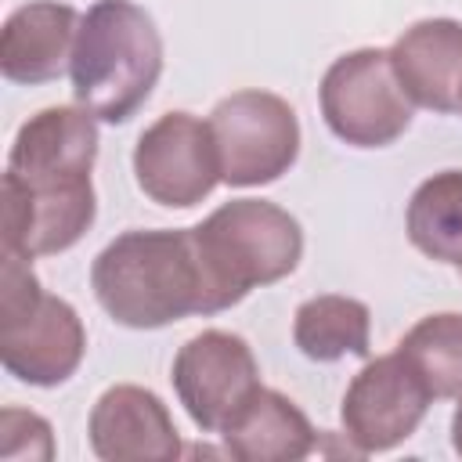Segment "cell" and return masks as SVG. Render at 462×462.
Returning a JSON list of instances; mask_svg holds the SVG:
<instances>
[{
    "instance_id": "cell-20",
    "label": "cell",
    "mask_w": 462,
    "mask_h": 462,
    "mask_svg": "<svg viewBox=\"0 0 462 462\" xmlns=\"http://www.w3.org/2000/svg\"><path fill=\"white\" fill-rule=\"evenodd\" d=\"M458 112H462V97H458Z\"/></svg>"
},
{
    "instance_id": "cell-21",
    "label": "cell",
    "mask_w": 462,
    "mask_h": 462,
    "mask_svg": "<svg viewBox=\"0 0 462 462\" xmlns=\"http://www.w3.org/2000/svg\"><path fill=\"white\" fill-rule=\"evenodd\" d=\"M458 271H462V263H458Z\"/></svg>"
},
{
    "instance_id": "cell-2",
    "label": "cell",
    "mask_w": 462,
    "mask_h": 462,
    "mask_svg": "<svg viewBox=\"0 0 462 462\" xmlns=\"http://www.w3.org/2000/svg\"><path fill=\"white\" fill-rule=\"evenodd\" d=\"M162 72V36L134 0H97L72 47V94L101 123H126L152 97Z\"/></svg>"
},
{
    "instance_id": "cell-11",
    "label": "cell",
    "mask_w": 462,
    "mask_h": 462,
    "mask_svg": "<svg viewBox=\"0 0 462 462\" xmlns=\"http://www.w3.org/2000/svg\"><path fill=\"white\" fill-rule=\"evenodd\" d=\"M97 159V123L83 105H54L25 119L14 134L7 173L25 184H83Z\"/></svg>"
},
{
    "instance_id": "cell-7",
    "label": "cell",
    "mask_w": 462,
    "mask_h": 462,
    "mask_svg": "<svg viewBox=\"0 0 462 462\" xmlns=\"http://www.w3.org/2000/svg\"><path fill=\"white\" fill-rule=\"evenodd\" d=\"M134 177L137 188L170 209L199 206L220 184V159L213 144L209 119H195L191 112L159 116L134 148Z\"/></svg>"
},
{
    "instance_id": "cell-14",
    "label": "cell",
    "mask_w": 462,
    "mask_h": 462,
    "mask_svg": "<svg viewBox=\"0 0 462 462\" xmlns=\"http://www.w3.org/2000/svg\"><path fill=\"white\" fill-rule=\"evenodd\" d=\"M393 72L411 105L433 112H458L462 97V22L422 18L408 25L390 47Z\"/></svg>"
},
{
    "instance_id": "cell-10",
    "label": "cell",
    "mask_w": 462,
    "mask_h": 462,
    "mask_svg": "<svg viewBox=\"0 0 462 462\" xmlns=\"http://www.w3.org/2000/svg\"><path fill=\"white\" fill-rule=\"evenodd\" d=\"M97 199L94 184H54L36 188L4 173V253L36 260L76 245L94 224Z\"/></svg>"
},
{
    "instance_id": "cell-19",
    "label": "cell",
    "mask_w": 462,
    "mask_h": 462,
    "mask_svg": "<svg viewBox=\"0 0 462 462\" xmlns=\"http://www.w3.org/2000/svg\"><path fill=\"white\" fill-rule=\"evenodd\" d=\"M451 444H455V451L462 455V397H458V408H455V415H451Z\"/></svg>"
},
{
    "instance_id": "cell-5",
    "label": "cell",
    "mask_w": 462,
    "mask_h": 462,
    "mask_svg": "<svg viewBox=\"0 0 462 462\" xmlns=\"http://www.w3.org/2000/svg\"><path fill=\"white\" fill-rule=\"evenodd\" d=\"M325 126L354 148H386L411 126V97L404 94L390 51L361 47L328 65L318 87Z\"/></svg>"
},
{
    "instance_id": "cell-3",
    "label": "cell",
    "mask_w": 462,
    "mask_h": 462,
    "mask_svg": "<svg viewBox=\"0 0 462 462\" xmlns=\"http://www.w3.org/2000/svg\"><path fill=\"white\" fill-rule=\"evenodd\" d=\"M206 278V314L242 303L253 289L282 282L303 256L300 220L267 199H231L191 227Z\"/></svg>"
},
{
    "instance_id": "cell-15",
    "label": "cell",
    "mask_w": 462,
    "mask_h": 462,
    "mask_svg": "<svg viewBox=\"0 0 462 462\" xmlns=\"http://www.w3.org/2000/svg\"><path fill=\"white\" fill-rule=\"evenodd\" d=\"M224 448L238 462H296L318 444L310 419L278 390L260 386L220 430Z\"/></svg>"
},
{
    "instance_id": "cell-1",
    "label": "cell",
    "mask_w": 462,
    "mask_h": 462,
    "mask_svg": "<svg viewBox=\"0 0 462 462\" xmlns=\"http://www.w3.org/2000/svg\"><path fill=\"white\" fill-rule=\"evenodd\" d=\"M97 303L116 325L162 328L206 314V278L191 227L123 231L90 267Z\"/></svg>"
},
{
    "instance_id": "cell-13",
    "label": "cell",
    "mask_w": 462,
    "mask_h": 462,
    "mask_svg": "<svg viewBox=\"0 0 462 462\" xmlns=\"http://www.w3.org/2000/svg\"><path fill=\"white\" fill-rule=\"evenodd\" d=\"M79 11L58 0H32L7 14L0 29V72L11 83H51L72 65Z\"/></svg>"
},
{
    "instance_id": "cell-12",
    "label": "cell",
    "mask_w": 462,
    "mask_h": 462,
    "mask_svg": "<svg viewBox=\"0 0 462 462\" xmlns=\"http://www.w3.org/2000/svg\"><path fill=\"white\" fill-rule=\"evenodd\" d=\"M90 448L105 462H170L180 455V437L159 393L119 383L108 386L87 419Z\"/></svg>"
},
{
    "instance_id": "cell-9",
    "label": "cell",
    "mask_w": 462,
    "mask_h": 462,
    "mask_svg": "<svg viewBox=\"0 0 462 462\" xmlns=\"http://www.w3.org/2000/svg\"><path fill=\"white\" fill-rule=\"evenodd\" d=\"M430 390L415 368L393 350L368 361L343 393V437L357 455L390 451L408 440L430 411Z\"/></svg>"
},
{
    "instance_id": "cell-18",
    "label": "cell",
    "mask_w": 462,
    "mask_h": 462,
    "mask_svg": "<svg viewBox=\"0 0 462 462\" xmlns=\"http://www.w3.org/2000/svg\"><path fill=\"white\" fill-rule=\"evenodd\" d=\"M397 354L415 368L433 401L462 397V314H430L404 332Z\"/></svg>"
},
{
    "instance_id": "cell-16",
    "label": "cell",
    "mask_w": 462,
    "mask_h": 462,
    "mask_svg": "<svg viewBox=\"0 0 462 462\" xmlns=\"http://www.w3.org/2000/svg\"><path fill=\"white\" fill-rule=\"evenodd\" d=\"M292 339L310 361H339L346 354L368 357L372 343V314L354 296H314L296 307Z\"/></svg>"
},
{
    "instance_id": "cell-8",
    "label": "cell",
    "mask_w": 462,
    "mask_h": 462,
    "mask_svg": "<svg viewBox=\"0 0 462 462\" xmlns=\"http://www.w3.org/2000/svg\"><path fill=\"white\" fill-rule=\"evenodd\" d=\"M170 379L191 422L202 433H220L260 390V365L242 336L206 328L177 350Z\"/></svg>"
},
{
    "instance_id": "cell-6",
    "label": "cell",
    "mask_w": 462,
    "mask_h": 462,
    "mask_svg": "<svg viewBox=\"0 0 462 462\" xmlns=\"http://www.w3.org/2000/svg\"><path fill=\"white\" fill-rule=\"evenodd\" d=\"M220 180L260 188L289 173L300 155V123L285 97L271 90H235L209 112Z\"/></svg>"
},
{
    "instance_id": "cell-4",
    "label": "cell",
    "mask_w": 462,
    "mask_h": 462,
    "mask_svg": "<svg viewBox=\"0 0 462 462\" xmlns=\"http://www.w3.org/2000/svg\"><path fill=\"white\" fill-rule=\"evenodd\" d=\"M87 332L76 307L40 289L25 256L4 253L0 274V361L29 386H61L76 375Z\"/></svg>"
},
{
    "instance_id": "cell-17",
    "label": "cell",
    "mask_w": 462,
    "mask_h": 462,
    "mask_svg": "<svg viewBox=\"0 0 462 462\" xmlns=\"http://www.w3.org/2000/svg\"><path fill=\"white\" fill-rule=\"evenodd\" d=\"M408 242L440 263H462V170L426 177L404 213Z\"/></svg>"
}]
</instances>
